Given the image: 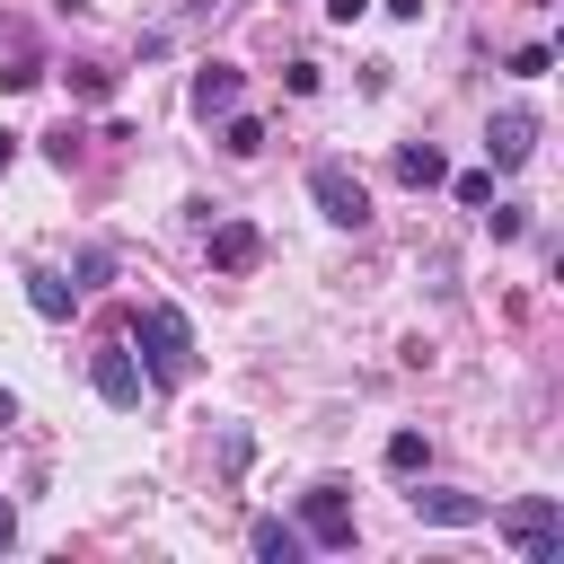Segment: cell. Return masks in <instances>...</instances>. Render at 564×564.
Instances as JSON below:
<instances>
[{"mask_svg": "<svg viewBox=\"0 0 564 564\" xmlns=\"http://www.w3.org/2000/svg\"><path fill=\"white\" fill-rule=\"evenodd\" d=\"M26 308H35V317H53V326H62V317H70V308H79V282H62V273H26Z\"/></svg>", "mask_w": 564, "mask_h": 564, "instance_id": "30bf717a", "label": "cell"}, {"mask_svg": "<svg viewBox=\"0 0 564 564\" xmlns=\"http://www.w3.org/2000/svg\"><path fill=\"white\" fill-rule=\"evenodd\" d=\"M220 150H229V159H256V150H264V123L229 106V115H220Z\"/></svg>", "mask_w": 564, "mask_h": 564, "instance_id": "4fadbf2b", "label": "cell"}, {"mask_svg": "<svg viewBox=\"0 0 564 564\" xmlns=\"http://www.w3.org/2000/svg\"><path fill=\"white\" fill-rule=\"evenodd\" d=\"M485 220H494V238H520V229H529V212H520V203H494Z\"/></svg>", "mask_w": 564, "mask_h": 564, "instance_id": "ac0fdd59", "label": "cell"}, {"mask_svg": "<svg viewBox=\"0 0 564 564\" xmlns=\"http://www.w3.org/2000/svg\"><path fill=\"white\" fill-rule=\"evenodd\" d=\"M546 62H555L546 44H520V53H511V79H546Z\"/></svg>", "mask_w": 564, "mask_h": 564, "instance_id": "e0dca14e", "label": "cell"}, {"mask_svg": "<svg viewBox=\"0 0 564 564\" xmlns=\"http://www.w3.org/2000/svg\"><path fill=\"white\" fill-rule=\"evenodd\" d=\"M0 423H18V397H9V388H0Z\"/></svg>", "mask_w": 564, "mask_h": 564, "instance_id": "7402d4cb", "label": "cell"}, {"mask_svg": "<svg viewBox=\"0 0 564 564\" xmlns=\"http://www.w3.org/2000/svg\"><path fill=\"white\" fill-rule=\"evenodd\" d=\"M308 194H317V212H326L335 229H370V194H361V176H352L344 159H317V167H308Z\"/></svg>", "mask_w": 564, "mask_h": 564, "instance_id": "3957f363", "label": "cell"}, {"mask_svg": "<svg viewBox=\"0 0 564 564\" xmlns=\"http://www.w3.org/2000/svg\"><path fill=\"white\" fill-rule=\"evenodd\" d=\"M458 203L485 212V203H494V167H467V176H458Z\"/></svg>", "mask_w": 564, "mask_h": 564, "instance_id": "2e32d148", "label": "cell"}, {"mask_svg": "<svg viewBox=\"0 0 564 564\" xmlns=\"http://www.w3.org/2000/svg\"><path fill=\"white\" fill-rule=\"evenodd\" d=\"M9 538H18V511H9V502H0V546H9Z\"/></svg>", "mask_w": 564, "mask_h": 564, "instance_id": "44dd1931", "label": "cell"}, {"mask_svg": "<svg viewBox=\"0 0 564 564\" xmlns=\"http://www.w3.org/2000/svg\"><path fill=\"white\" fill-rule=\"evenodd\" d=\"M361 9H370V0H326V18H335V26H352Z\"/></svg>", "mask_w": 564, "mask_h": 564, "instance_id": "d6986e66", "label": "cell"}, {"mask_svg": "<svg viewBox=\"0 0 564 564\" xmlns=\"http://www.w3.org/2000/svg\"><path fill=\"white\" fill-rule=\"evenodd\" d=\"M247 546H256L264 564H300V529H291V520H256V529H247Z\"/></svg>", "mask_w": 564, "mask_h": 564, "instance_id": "8fae6325", "label": "cell"}, {"mask_svg": "<svg viewBox=\"0 0 564 564\" xmlns=\"http://www.w3.org/2000/svg\"><path fill=\"white\" fill-rule=\"evenodd\" d=\"M502 538L520 546V564H564V502L555 494H529L502 511Z\"/></svg>", "mask_w": 564, "mask_h": 564, "instance_id": "7a4b0ae2", "label": "cell"}, {"mask_svg": "<svg viewBox=\"0 0 564 564\" xmlns=\"http://www.w3.org/2000/svg\"><path fill=\"white\" fill-rule=\"evenodd\" d=\"M18 150H26V132H9V123H0V167H18Z\"/></svg>", "mask_w": 564, "mask_h": 564, "instance_id": "ffe728a7", "label": "cell"}, {"mask_svg": "<svg viewBox=\"0 0 564 564\" xmlns=\"http://www.w3.org/2000/svg\"><path fill=\"white\" fill-rule=\"evenodd\" d=\"M405 502H414L423 529H476V520H494V502H485V494H458V485H423V494H405Z\"/></svg>", "mask_w": 564, "mask_h": 564, "instance_id": "5b68a950", "label": "cell"}, {"mask_svg": "<svg viewBox=\"0 0 564 564\" xmlns=\"http://www.w3.org/2000/svg\"><path fill=\"white\" fill-rule=\"evenodd\" d=\"M379 458H388L397 476H423V458H432V449H423V432H388V449H379Z\"/></svg>", "mask_w": 564, "mask_h": 564, "instance_id": "5bb4252c", "label": "cell"}, {"mask_svg": "<svg viewBox=\"0 0 564 564\" xmlns=\"http://www.w3.org/2000/svg\"><path fill=\"white\" fill-rule=\"evenodd\" d=\"M529 150H538V115H529V106H502L494 132H485V159H494V167H520Z\"/></svg>", "mask_w": 564, "mask_h": 564, "instance_id": "ba28073f", "label": "cell"}, {"mask_svg": "<svg viewBox=\"0 0 564 564\" xmlns=\"http://www.w3.org/2000/svg\"><path fill=\"white\" fill-rule=\"evenodd\" d=\"M70 97H88V106H106V97H115V70H97V62H79V70H70Z\"/></svg>", "mask_w": 564, "mask_h": 564, "instance_id": "9a60e30c", "label": "cell"}, {"mask_svg": "<svg viewBox=\"0 0 564 564\" xmlns=\"http://www.w3.org/2000/svg\"><path fill=\"white\" fill-rule=\"evenodd\" d=\"M300 538L352 546V494H344V485H308V494H300Z\"/></svg>", "mask_w": 564, "mask_h": 564, "instance_id": "277c9868", "label": "cell"}, {"mask_svg": "<svg viewBox=\"0 0 564 564\" xmlns=\"http://www.w3.org/2000/svg\"><path fill=\"white\" fill-rule=\"evenodd\" d=\"M397 176H405V185H441V176H449V159H441L432 141H405V150H397Z\"/></svg>", "mask_w": 564, "mask_h": 564, "instance_id": "7c38bea8", "label": "cell"}, {"mask_svg": "<svg viewBox=\"0 0 564 564\" xmlns=\"http://www.w3.org/2000/svg\"><path fill=\"white\" fill-rule=\"evenodd\" d=\"M203 247H212V273H256L264 264V229L256 220H212Z\"/></svg>", "mask_w": 564, "mask_h": 564, "instance_id": "8992f818", "label": "cell"}, {"mask_svg": "<svg viewBox=\"0 0 564 564\" xmlns=\"http://www.w3.org/2000/svg\"><path fill=\"white\" fill-rule=\"evenodd\" d=\"M229 106H238V62H203V70H194V115L220 123Z\"/></svg>", "mask_w": 564, "mask_h": 564, "instance_id": "9c48e42d", "label": "cell"}, {"mask_svg": "<svg viewBox=\"0 0 564 564\" xmlns=\"http://www.w3.org/2000/svg\"><path fill=\"white\" fill-rule=\"evenodd\" d=\"M141 379H159V388H176V379H194V326H185V308H141Z\"/></svg>", "mask_w": 564, "mask_h": 564, "instance_id": "6da1fadb", "label": "cell"}, {"mask_svg": "<svg viewBox=\"0 0 564 564\" xmlns=\"http://www.w3.org/2000/svg\"><path fill=\"white\" fill-rule=\"evenodd\" d=\"M88 388H97L106 405H141V361H132V344H106V352L88 361Z\"/></svg>", "mask_w": 564, "mask_h": 564, "instance_id": "52a82bcc", "label": "cell"}]
</instances>
